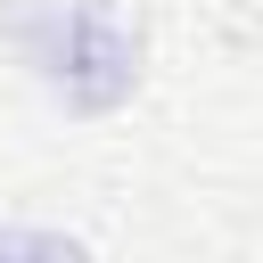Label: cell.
<instances>
[{
    "instance_id": "obj_1",
    "label": "cell",
    "mask_w": 263,
    "mask_h": 263,
    "mask_svg": "<svg viewBox=\"0 0 263 263\" xmlns=\"http://www.w3.org/2000/svg\"><path fill=\"white\" fill-rule=\"evenodd\" d=\"M0 263H82L66 238H41V230H8L0 238Z\"/></svg>"
}]
</instances>
